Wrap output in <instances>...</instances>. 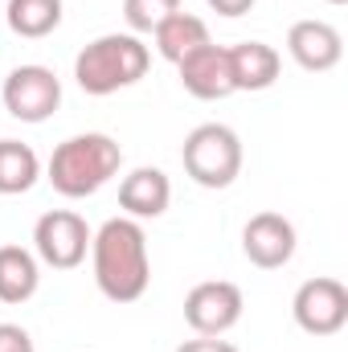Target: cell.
Masks as SVG:
<instances>
[{"instance_id":"9","label":"cell","mask_w":348,"mask_h":352,"mask_svg":"<svg viewBox=\"0 0 348 352\" xmlns=\"http://www.w3.org/2000/svg\"><path fill=\"white\" fill-rule=\"evenodd\" d=\"M242 250L262 270H279L295 258V226L283 213H254L242 230Z\"/></svg>"},{"instance_id":"13","label":"cell","mask_w":348,"mask_h":352,"mask_svg":"<svg viewBox=\"0 0 348 352\" xmlns=\"http://www.w3.org/2000/svg\"><path fill=\"white\" fill-rule=\"evenodd\" d=\"M226 54H230L234 90H270L279 82L283 58H279L274 45H266V41H238V45H230Z\"/></svg>"},{"instance_id":"15","label":"cell","mask_w":348,"mask_h":352,"mask_svg":"<svg viewBox=\"0 0 348 352\" xmlns=\"http://www.w3.org/2000/svg\"><path fill=\"white\" fill-rule=\"evenodd\" d=\"M37 283H41L37 254H29L25 246H0V303L33 299Z\"/></svg>"},{"instance_id":"21","label":"cell","mask_w":348,"mask_h":352,"mask_svg":"<svg viewBox=\"0 0 348 352\" xmlns=\"http://www.w3.org/2000/svg\"><path fill=\"white\" fill-rule=\"evenodd\" d=\"M217 16H246L254 8V0H205Z\"/></svg>"},{"instance_id":"8","label":"cell","mask_w":348,"mask_h":352,"mask_svg":"<svg viewBox=\"0 0 348 352\" xmlns=\"http://www.w3.org/2000/svg\"><path fill=\"white\" fill-rule=\"evenodd\" d=\"M242 287L238 283H226V278H209V283H197L188 295H184V320L197 336H226L238 320H242Z\"/></svg>"},{"instance_id":"19","label":"cell","mask_w":348,"mask_h":352,"mask_svg":"<svg viewBox=\"0 0 348 352\" xmlns=\"http://www.w3.org/2000/svg\"><path fill=\"white\" fill-rule=\"evenodd\" d=\"M0 352H37L33 336L21 324H0Z\"/></svg>"},{"instance_id":"18","label":"cell","mask_w":348,"mask_h":352,"mask_svg":"<svg viewBox=\"0 0 348 352\" xmlns=\"http://www.w3.org/2000/svg\"><path fill=\"white\" fill-rule=\"evenodd\" d=\"M173 12H180V0H123V21L131 25V33H152Z\"/></svg>"},{"instance_id":"10","label":"cell","mask_w":348,"mask_h":352,"mask_svg":"<svg viewBox=\"0 0 348 352\" xmlns=\"http://www.w3.org/2000/svg\"><path fill=\"white\" fill-rule=\"evenodd\" d=\"M287 54H291L303 70L324 74V70H332V66L345 58V37H340V29L328 25V21H295L291 33H287Z\"/></svg>"},{"instance_id":"22","label":"cell","mask_w":348,"mask_h":352,"mask_svg":"<svg viewBox=\"0 0 348 352\" xmlns=\"http://www.w3.org/2000/svg\"><path fill=\"white\" fill-rule=\"evenodd\" d=\"M328 4H348V0H328Z\"/></svg>"},{"instance_id":"6","label":"cell","mask_w":348,"mask_h":352,"mask_svg":"<svg viewBox=\"0 0 348 352\" xmlns=\"http://www.w3.org/2000/svg\"><path fill=\"white\" fill-rule=\"evenodd\" d=\"M291 316L307 336H336L348 324V287L328 274L307 278L291 299Z\"/></svg>"},{"instance_id":"11","label":"cell","mask_w":348,"mask_h":352,"mask_svg":"<svg viewBox=\"0 0 348 352\" xmlns=\"http://www.w3.org/2000/svg\"><path fill=\"white\" fill-rule=\"evenodd\" d=\"M180 66V87L188 90L193 98H205V102H213V98H230L234 94V78H230V54H226V45H201V50H193L184 62H176Z\"/></svg>"},{"instance_id":"4","label":"cell","mask_w":348,"mask_h":352,"mask_svg":"<svg viewBox=\"0 0 348 352\" xmlns=\"http://www.w3.org/2000/svg\"><path fill=\"white\" fill-rule=\"evenodd\" d=\"M180 160L201 188H230L242 173V140L226 123H201L184 135Z\"/></svg>"},{"instance_id":"17","label":"cell","mask_w":348,"mask_h":352,"mask_svg":"<svg viewBox=\"0 0 348 352\" xmlns=\"http://www.w3.org/2000/svg\"><path fill=\"white\" fill-rule=\"evenodd\" d=\"M4 16H8V29L17 37L37 41V37H50L62 25V0H8Z\"/></svg>"},{"instance_id":"7","label":"cell","mask_w":348,"mask_h":352,"mask_svg":"<svg viewBox=\"0 0 348 352\" xmlns=\"http://www.w3.org/2000/svg\"><path fill=\"white\" fill-rule=\"evenodd\" d=\"M4 111L21 123H45L62 107V82L50 66H17L4 78Z\"/></svg>"},{"instance_id":"16","label":"cell","mask_w":348,"mask_h":352,"mask_svg":"<svg viewBox=\"0 0 348 352\" xmlns=\"http://www.w3.org/2000/svg\"><path fill=\"white\" fill-rule=\"evenodd\" d=\"M41 176V160L21 140H0V197L29 192Z\"/></svg>"},{"instance_id":"2","label":"cell","mask_w":348,"mask_h":352,"mask_svg":"<svg viewBox=\"0 0 348 352\" xmlns=\"http://www.w3.org/2000/svg\"><path fill=\"white\" fill-rule=\"evenodd\" d=\"M119 164H123V152H119V144L111 135L83 131V135H70V140H62L54 148V156H50V184L62 197H70V201L94 197L111 176L119 173Z\"/></svg>"},{"instance_id":"3","label":"cell","mask_w":348,"mask_h":352,"mask_svg":"<svg viewBox=\"0 0 348 352\" xmlns=\"http://www.w3.org/2000/svg\"><path fill=\"white\" fill-rule=\"evenodd\" d=\"M148 66H152V50L135 33H107V37H94L74 58V82L87 94L102 98L123 87H135L148 74Z\"/></svg>"},{"instance_id":"1","label":"cell","mask_w":348,"mask_h":352,"mask_svg":"<svg viewBox=\"0 0 348 352\" xmlns=\"http://www.w3.org/2000/svg\"><path fill=\"white\" fill-rule=\"evenodd\" d=\"M90 258H94V283L111 303H135L152 283V258H148V234L135 217H111L90 234Z\"/></svg>"},{"instance_id":"12","label":"cell","mask_w":348,"mask_h":352,"mask_svg":"<svg viewBox=\"0 0 348 352\" xmlns=\"http://www.w3.org/2000/svg\"><path fill=\"white\" fill-rule=\"evenodd\" d=\"M168 201H173V180L160 173V168H148L144 164V168L127 173L123 184H119V209L127 217H135V221L160 217L168 209Z\"/></svg>"},{"instance_id":"5","label":"cell","mask_w":348,"mask_h":352,"mask_svg":"<svg viewBox=\"0 0 348 352\" xmlns=\"http://www.w3.org/2000/svg\"><path fill=\"white\" fill-rule=\"evenodd\" d=\"M33 250L54 270H74L90 250V226L70 209H50L33 226Z\"/></svg>"},{"instance_id":"14","label":"cell","mask_w":348,"mask_h":352,"mask_svg":"<svg viewBox=\"0 0 348 352\" xmlns=\"http://www.w3.org/2000/svg\"><path fill=\"white\" fill-rule=\"evenodd\" d=\"M152 37H156L160 58H168V62H184L193 50L209 45V25H205L201 16H193V12H173L168 21H160V25L152 29Z\"/></svg>"},{"instance_id":"20","label":"cell","mask_w":348,"mask_h":352,"mask_svg":"<svg viewBox=\"0 0 348 352\" xmlns=\"http://www.w3.org/2000/svg\"><path fill=\"white\" fill-rule=\"evenodd\" d=\"M176 352H238V344H230L221 336H197V340H184Z\"/></svg>"}]
</instances>
